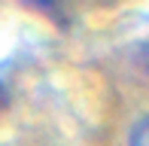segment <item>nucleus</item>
Wrapping results in <instances>:
<instances>
[{"instance_id":"f257e3e1","label":"nucleus","mask_w":149,"mask_h":146,"mask_svg":"<svg viewBox=\"0 0 149 146\" xmlns=\"http://www.w3.org/2000/svg\"><path fill=\"white\" fill-rule=\"evenodd\" d=\"M128 146H149V116H143V119H140V122L131 128Z\"/></svg>"}]
</instances>
